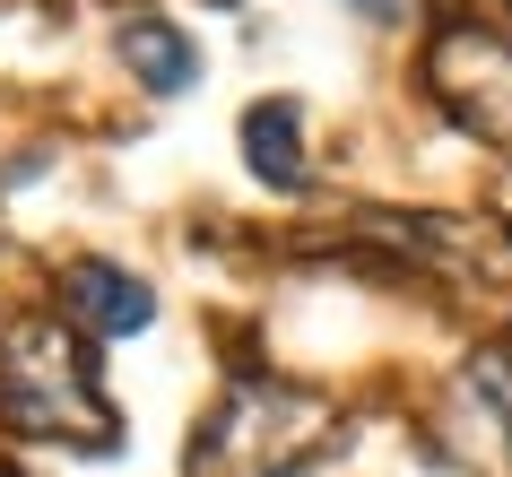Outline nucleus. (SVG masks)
<instances>
[{
  "label": "nucleus",
  "mask_w": 512,
  "mask_h": 477,
  "mask_svg": "<svg viewBox=\"0 0 512 477\" xmlns=\"http://www.w3.org/2000/svg\"><path fill=\"white\" fill-rule=\"evenodd\" d=\"M426 87H434V105L452 113L469 139L512 148V35L478 27V18L434 27V44H426Z\"/></svg>",
  "instance_id": "nucleus-3"
},
{
  "label": "nucleus",
  "mask_w": 512,
  "mask_h": 477,
  "mask_svg": "<svg viewBox=\"0 0 512 477\" xmlns=\"http://www.w3.org/2000/svg\"><path fill=\"white\" fill-rule=\"evenodd\" d=\"M356 18H391V9H400V0H348Z\"/></svg>",
  "instance_id": "nucleus-8"
},
{
  "label": "nucleus",
  "mask_w": 512,
  "mask_h": 477,
  "mask_svg": "<svg viewBox=\"0 0 512 477\" xmlns=\"http://www.w3.org/2000/svg\"><path fill=\"white\" fill-rule=\"evenodd\" d=\"M61 304H70L87 330H105V339H131V330L157 321L148 278H131L122 261H70V269H61Z\"/></svg>",
  "instance_id": "nucleus-5"
},
{
  "label": "nucleus",
  "mask_w": 512,
  "mask_h": 477,
  "mask_svg": "<svg viewBox=\"0 0 512 477\" xmlns=\"http://www.w3.org/2000/svg\"><path fill=\"white\" fill-rule=\"evenodd\" d=\"M243 165L270 191H304V113L287 96H261L243 113Z\"/></svg>",
  "instance_id": "nucleus-7"
},
{
  "label": "nucleus",
  "mask_w": 512,
  "mask_h": 477,
  "mask_svg": "<svg viewBox=\"0 0 512 477\" xmlns=\"http://www.w3.org/2000/svg\"><path fill=\"white\" fill-rule=\"evenodd\" d=\"M434 443L460 477H512V347H478L434 408Z\"/></svg>",
  "instance_id": "nucleus-4"
},
{
  "label": "nucleus",
  "mask_w": 512,
  "mask_h": 477,
  "mask_svg": "<svg viewBox=\"0 0 512 477\" xmlns=\"http://www.w3.org/2000/svg\"><path fill=\"white\" fill-rule=\"evenodd\" d=\"M330 451H348L339 399L304 391V382H270V373H235L217 408L191 425L183 477H304Z\"/></svg>",
  "instance_id": "nucleus-1"
},
{
  "label": "nucleus",
  "mask_w": 512,
  "mask_h": 477,
  "mask_svg": "<svg viewBox=\"0 0 512 477\" xmlns=\"http://www.w3.org/2000/svg\"><path fill=\"white\" fill-rule=\"evenodd\" d=\"M0 425L27 443H79V451H113V434H122L87 339H70L61 321L0 330Z\"/></svg>",
  "instance_id": "nucleus-2"
},
{
  "label": "nucleus",
  "mask_w": 512,
  "mask_h": 477,
  "mask_svg": "<svg viewBox=\"0 0 512 477\" xmlns=\"http://www.w3.org/2000/svg\"><path fill=\"white\" fill-rule=\"evenodd\" d=\"M122 61H131V79L148 87V96H183V87L200 79V44H191L174 18H148V9L122 18Z\"/></svg>",
  "instance_id": "nucleus-6"
}]
</instances>
